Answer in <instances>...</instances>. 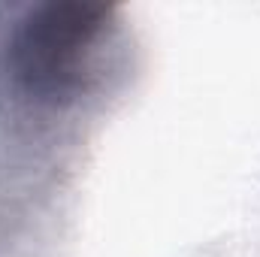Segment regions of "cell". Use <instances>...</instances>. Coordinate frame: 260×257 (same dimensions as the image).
<instances>
[{
    "mask_svg": "<svg viewBox=\"0 0 260 257\" xmlns=\"http://www.w3.org/2000/svg\"><path fill=\"white\" fill-rule=\"evenodd\" d=\"M112 9L85 0H55L34 6L9 37V73L34 97L58 103L82 88L88 58L103 40Z\"/></svg>",
    "mask_w": 260,
    "mask_h": 257,
    "instance_id": "1",
    "label": "cell"
}]
</instances>
